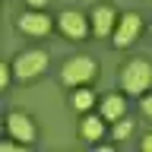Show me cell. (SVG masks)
<instances>
[{"label":"cell","mask_w":152,"mask_h":152,"mask_svg":"<svg viewBox=\"0 0 152 152\" xmlns=\"http://www.w3.org/2000/svg\"><path fill=\"white\" fill-rule=\"evenodd\" d=\"M121 89L124 95H146L152 89V64L146 57H133L121 66Z\"/></svg>","instance_id":"cell-1"},{"label":"cell","mask_w":152,"mask_h":152,"mask_svg":"<svg viewBox=\"0 0 152 152\" xmlns=\"http://www.w3.org/2000/svg\"><path fill=\"white\" fill-rule=\"evenodd\" d=\"M48 64H51V54H48V51H41V48H28V51L16 54V60H13V73H16V79H22V83H32V79H38V76L48 70Z\"/></svg>","instance_id":"cell-2"},{"label":"cell","mask_w":152,"mask_h":152,"mask_svg":"<svg viewBox=\"0 0 152 152\" xmlns=\"http://www.w3.org/2000/svg\"><path fill=\"white\" fill-rule=\"evenodd\" d=\"M95 73H98V66H95L92 57L86 54H76L70 57L64 64V70H60V83L66 86V89H76V86H89L95 79Z\"/></svg>","instance_id":"cell-3"},{"label":"cell","mask_w":152,"mask_h":152,"mask_svg":"<svg viewBox=\"0 0 152 152\" xmlns=\"http://www.w3.org/2000/svg\"><path fill=\"white\" fill-rule=\"evenodd\" d=\"M57 32L70 41H83V38L92 35V22L79 13V10H64L60 16H57Z\"/></svg>","instance_id":"cell-4"},{"label":"cell","mask_w":152,"mask_h":152,"mask_svg":"<svg viewBox=\"0 0 152 152\" xmlns=\"http://www.w3.org/2000/svg\"><path fill=\"white\" fill-rule=\"evenodd\" d=\"M16 28L22 35H28V38H45V35H51V28H57V22H51V16H48L45 10H32L28 7L26 13L16 19Z\"/></svg>","instance_id":"cell-5"},{"label":"cell","mask_w":152,"mask_h":152,"mask_svg":"<svg viewBox=\"0 0 152 152\" xmlns=\"http://www.w3.org/2000/svg\"><path fill=\"white\" fill-rule=\"evenodd\" d=\"M3 130H7V136L19 140L22 146H32V142H35V136H38L35 121H32L26 111H10L7 117H3Z\"/></svg>","instance_id":"cell-6"},{"label":"cell","mask_w":152,"mask_h":152,"mask_svg":"<svg viewBox=\"0 0 152 152\" xmlns=\"http://www.w3.org/2000/svg\"><path fill=\"white\" fill-rule=\"evenodd\" d=\"M140 32H142V16L136 13V10H130V13H121V19H117V26H114V35H111V41H114V48H130L136 38H140Z\"/></svg>","instance_id":"cell-7"},{"label":"cell","mask_w":152,"mask_h":152,"mask_svg":"<svg viewBox=\"0 0 152 152\" xmlns=\"http://www.w3.org/2000/svg\"><path fill=\"white\" fill-rule=\"evenodd\" d=\"M117 13H114L111 3H98V7H92V13H89V22H92V35L95 38H111L114 35V26H117Z\"/></svg>","instance_id":"cell-8"},{"label":"cell","mask_w":152,"mask_h":152,"mask_svg":"<svg viewBox=\"0 0 152 152\" xmlns=\"http://www.w3.org/2000/svg\"><path fill=\"white\" fill-rule=\"evenodd\" d=\"M104 124H108V121H104V117H102L98 111H95V114L89 111V114L83 117V124H79V136H83L86 142H98V140L104 136V133L111 130V127H104Z\"/></svg>","instance_id":"cell-9"},{"label":"cell","mask_w":152,"mask_h":152,"mask_svg":"<svg viewBox=\"0 0 152 152\" xmlns=\"http://www.w3.org/2000/svg\"><path fill=\"white\" fill-rule=\"evenodd\" d=\"M98 114H102L108 124H114L117 117L127 114V98H124L121 92H111V95H104V98H98Z\"/></svg>","instance_id":"cell-10"},{"label":"cell","mask_w":152,"mask_h":152,"mask_svg":"<svg viewBox=\"0 0 152 152\" xmlns=\"http://www.w3.org/2000/svg\"><path fill=\"white\" fill-rule=\"evenodd\" d=\"M98 104V98H95V92L89 89V86H76V89H70V108L79 114H89Z\"/></svg>","instance_id":"cell-11"},{"label":"cell","mask_w":152,"mask_h":152,"mask_svg":"<svg viewBox=\"0 0 152 152\" xmlns=\"http://www.w3.org/2000/svg\"><path fill=\"white\" fill-rule=\"evenodd\" d=\"M133 127H136V124H133L130 117L124 114V117H117V121H114V127H111L108 133H111V140H114V142H121V140H127V136L133 133Z\"/></svg>","instance_id":"cell-12"},{"label":"cell","mask_w":152,"mask_h":152,"mask_svg":"<svg viewBox=\"0 0 152 152\" xmlns=\"http://www.w3.org/2000/svg\"><path fill=\"white\" fill-rule=\"evenodd\" d=\"M13 76H16L13 73V64H0V89H7Z\"/></svg>","instance_id":"cell-13"},{"label":"cell","mask_w":152,"mask_h":152,"mask_svg":"<svg viewBox=\"0 0 152 152\" xmlns=\"http://www.w3.org/2000/svg\"><path fill=\"white\" fill-rule=\"evenodd\" d=\"M140 111H142V117H149V121H152V92H146V95H142Z\"/></svg>","instance_id":"cell-14"},{"label":"cell","mask_w":152,"mask_h":152,"mask_svg":"<svg viewBox=\"0 0 152 152\" xmlns=\"http://www.w3.org/2000/svg\"><path fill=\"white\" fill-rule=\"evenodd\" d=\"M140 149L142 152H152V133H146V136L140 140Z\"/></svg>","instance_id":"cell-15"},{"label":"cell","mask_w":152,"mask_h":152,"mask_svg":"<svg viewBox=\"0 0 152 152\" xmlns=\"http://www.w3.org/2000/svg\"><path fill=\"white\" fill-rule=\"evenodd\" d=\"M51 0H26V7H32V10H45Z\"/></svg>","instance_id":"cell-16"},{"label":"cell","mask_w":152,"mask_h":152,"mask_svg":"<svg viewBox=\"0 0 152 152\" xmlns=\"http://www.w3.org/2000/svg\"><path fill=\"white\" fill-rule=\"evenodd\" d=\"M149 35H152V26H149Z\"/></svg>","instance_id":"cell-17"},{"label":"cell","mask_w":152,"mask_h":152,"mask_svg":"<svg viewBox=\"0 0 152 152\" xmlns=\"http://www.w3.org/2000/svg\"><path fill=\"white\" fill-rule=\"evenodd\" d=\"M149 3H152V0H149Z\"/></svg>","instance_id":"cell-18"}]
</instances>
